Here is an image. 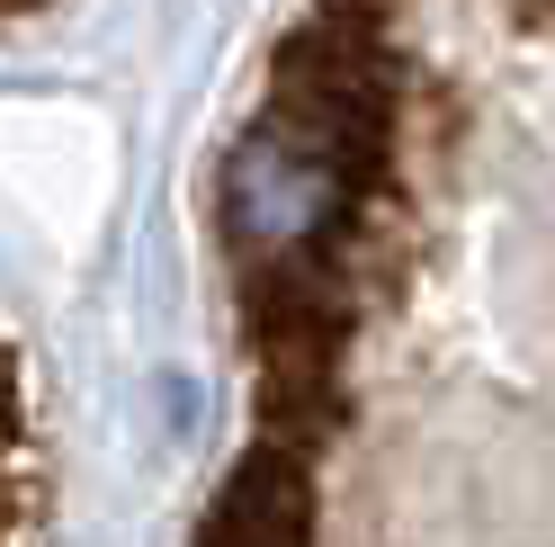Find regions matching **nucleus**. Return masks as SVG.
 Instances as JSON below:
<instances>
[{"instance_id":"obj_1","label":"nucleus","mask_w":555,"mask_h":547,"mask_svg":"<svg viewBox=\"0 0 555 547\" xmlns=\"http://www.w3.org/2000/svg\"><path fill=\"white\" fill-rule=\"evenodd\" d=\"M197 547H314V458L251 440L233 458L224 494L206 503Z\"/></svg>"},{"instance_id":"obj_2","label":"nucleus","mask_w":555,"mask_h":547,"mask_svg":"<svg viewBox=\"0 0 555 547\" xmlns=\"http://www.w3.org/2000/svg\"><path fill=\"white\" fill-rule=\"evenodd\" d=\"M350 431V368H260V440L323 458Z\"/></svg>"}]
</instances>
